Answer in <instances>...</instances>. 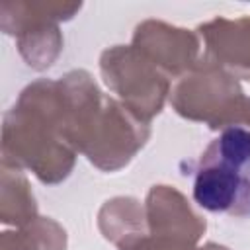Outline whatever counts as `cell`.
<instances>
[{
	"instance_id": "cell-1",
	"label": "cell",
	"mask_w": 250,
	"mask_h": 250,
	"mask_svg": "<svg viewBox=\"0 0 250 250\" xmlns=\"http://www.w3.org/2000/svg\"><path fill=\"white\" fill-rule=\"evenodd\" d=\"M199 207L229 217H250V127L230 125L203 150L193 178Z\"/></svg>"
}]
</instances>
